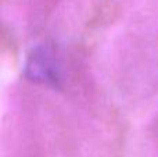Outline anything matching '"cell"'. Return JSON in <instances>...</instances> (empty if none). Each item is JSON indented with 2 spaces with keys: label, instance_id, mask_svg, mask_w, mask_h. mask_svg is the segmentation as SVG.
<instances>
[{
  "label": "cell",
  "instance_id": "6da1fadb",
  "mask_svg": "<svg viewBox=\"0 0 158 157\" xmlns=\"http://www.w3.org/2000/svg\"><path fill=\"white\" fill-rule=\"evenodd\" d=\"M25 74L33 82L57 86L63 79V68L57 53L49 46L36 47L28 57Z\"/></svg>",
  "mask_w": 158,
  "mask_h": 157
}]
</instances>
